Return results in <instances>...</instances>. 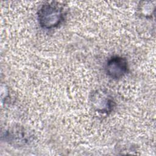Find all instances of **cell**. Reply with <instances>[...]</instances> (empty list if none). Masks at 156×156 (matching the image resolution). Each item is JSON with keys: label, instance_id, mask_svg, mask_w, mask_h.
<instances>
[{"label": "cell", "instance_id": "cell-2", "mask_svg": "<svg viewBox=\"0 0 156 156\" xmlns=\"http://www.w3.org/2000/svg\"><path fill=\"white\" fill-rule=\"evenodd\" d=\"M129 69L128 63L126 58L114 56L111 57L105 66L107 75L113 79H119L127 73Z\"/></svg>", "mask_w": 156, "mask_h": 156}, {"label": "cell", "instance_id": "cell-3", "mask_svg": "<svg viewBox=\"0 0 156 156\" xmlns=\"http://www.w3.org/2000/svg\"><path fill=\"white\" fill-rule=\"evenodd\" d=\"M92 102L94 105V108L101 113L110 112L115 105L112 99L104 92L97 91L93 93Z\"/></svg>", "mask_w": 156, "mask_h": 156}, {"label": "cell", "instance_id": "cell-1", "mask_svg": "<svg viewBox=\"0 0 156 156\" xmlns=\"http://www.w3.org/2000/svg\"><path fill=\"white\" fill-rule=\"evenodd\" d=\"M66 15L65 8L57 2H48L39 9L38 19L40 26L44 29H52L59 26Z\"/></svg>", "mask_w": 156, "mask_h": 156}]
</instances>
